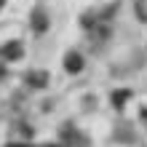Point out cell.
Returning a JSON list of instances; mask_svg holds the SVG:
<instances>
[{"label":"cell","instance_id":"6da1fadb","mask_svg":"<svg viewBox=\"0 0 147 147\" xmlns=\"http://www.w3.org/2000/svg\"><path fill=\"white\" fill-rule=\"evenodd\" d=\"M64 64H67V70H70V72H80V67H83V59H80V54H67Z\"/></svg>","mask_w":147,"mask_h":147},{"label":"cell","instance_id":"7a4b0ae2","mask_svg":"<svg viewBox=\"0 0 147 147\" xmlns=\"http://www.w3.org/2000/svg\"><path fill=\"white\" fill-rule=\"evenodd\" d=\"M3 56H8V59H19V56H22V46H19V43H8V46L3 48Z\"/></svg>","mask_w":147,"mask_h":147},{"label":"cell","instance_id":"3957f363","mask_svg":"<svg viewBox=\"0 0 147 147\" xmlns=\"http://www.w3.org/2000/svg\"><path fill=\"white\" fill-rule=\"evenodd\" d=\"M11 147H27V144H11Z\"/></svg>","mask_w":147,"mask_h":147},{"label":"cell","instance_id":"277c9868","mask_svg":"<svg viewBox=\"0 0 147 147\" xmlns=\"http://www.w3.org/2000/svg\"><path fill=\"white\" fill-rule=\"evenodd\" d=\"M43 147H56V144H43Z\"/></svg>","mask_w":147,"mask_h":147},{"label":"cell","instance_id":"5b68a950","mask_svg":"<svg viewBox=\"0 0 147 147\" xmlns=\"http://www.w3.org/2000/svg\"><path fill=\"white\" fill-rule=\"evenodd\" d=\"M3 3H5V0H0V5H3Z\"/></svg>","mask_w":147,"mask_h":147}]
</instances>
